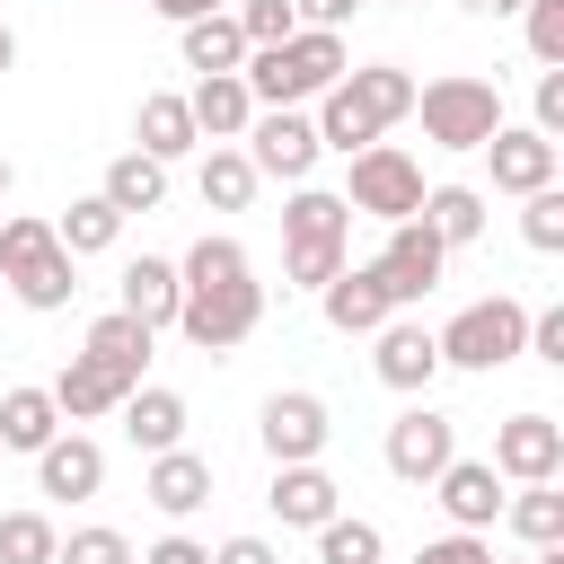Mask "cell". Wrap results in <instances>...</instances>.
Returning <instances> with one entry per match:
<instances>
[{
  "mask_svg": "<svg viewBox=\"0 0 564 564\" xmlns=\"http://www.w3.org/2000/svg\"><path fill=\"white\" fill-rule=\"evenodd\" d=\"M264 326V282L238 238H194L176 264V335L194 352H229Z\"/></svg>",
  "mask_w": 564,
  "mask_h": 564,
  "instance_id": "1",
  "label": "cell"
},
{
  "mask_svg": "<svg viewBox=\"0 0 564 564\" xmlns=\"http://www.w3.org/2000/svg\"><path fill=\"white\" fill-rule=\"evenodd\" d=\"M405 115H414V79H405L397 62H361V70H344V79L317 97L308 123H317V150H344V159H352V150H370V141H379L388 123H405Z\"/></svg>",
  "mask_w": 564,
  "mask_h": 564,
  "instance_id": "2",
  "label": "cell"
},
{
  "mask_svg": "<svg viewBox=\"0 0 564 564\" xmlns=\"http://www.w3.org/2000/svg\"><path fill=\"white\" fill-rule=\"evenodd\" d=\"M344 70H352V53H344V35H326V26H300L291 44H264V53L238 62V79H247L256 106H308V97H326Z\"/></svg>",
  "mask_w": 564,
  "mask_h": 564,
  "instance_id": "3",
  "label": "cell"
},
{
  "mask_svg": "<svg viewBox=\"0 0 564 564\" xmlns=\"http://www.w3.org/2000/svg\"><path fill=\"white\" fill-rule=\"evenodd\" d=\"M344 247H352V203L326 194V185H300L282 203V273L300 291H326L344 273Z\"/></svg>",
  "mask_w": 564,
  "mask_h": 564,
  "instance_id": "4",
  "label": "cell"
},
{
  "mask_svg": "<svg viewBox=\"0 0 564 564\" xmlns=\"http://www.w3.org/2000/svg\"><path fill=\"white\" fill-rule=\"evenodd\" d=\"M0 282L35 308V317H53V308H70V291H79V264L62 256V238H53V220H35V212H9L0 220Z\"/></svg>",
  "mask_w": 564,
  "mask_h": 564,
  "instance_id": "5",
  "label": "cell"
},
{
  "mask_svg": "<svg viewBox=\"0 0 564 564\" xmlns=\"http://www.w3.org/2000/svg\"><path fill=\"white\" fill-rule=\"evenodd\" d=\"M414 115H423V141H441V150H485V141L502 132V79H476V70L423 79V88H414Z\"/></svg>",
  "mask_w": 564,
  "mask_h": 564,
  "instance_id": "6",
  "label": "cell"
},
{
  "mask_svg": "<svg viewBox=\"0 0 564 564\" xmlns=\"http://www.w3.org/2000/svg\"><path fill=\"white\" fill-rule=\"evenodd\" d=\"M520 344H529V308H520L511 291L467 300V308H458V317L432 335L441 370H502V361H520Z\"/></svg>",
  "mask_w": 564,
  "mask_h": 564,
  "instance_id": "7",
  "label": "cell"
},
{
  "mask_svg": "<svg viewBox=\"0 0 564 564\" xmlns=\"http://www.w3.org/2000/svg\"><path fill=\"white\" fill-rule=\"evenodd\" d=\"M344 203L352 212H370V220H414L423 212V159L414 150H397V141H370V150H352V185H344Z\"/></svg>",
  "mask_w": 564,
  "mask_h": 564,
  "instance_id": "8",
  "label": "cell"
},
{
  "mask_svg": "<svg viewBox=\"0 0 564 564\" xmlns=\"http://www.w3.org/2000/svg\"><path fill=\"white\" fill-rule=\"evenodd\" d=\"M317 159H326V150H317V123H308L300 106H256V123H247V167H256V176L308 185Z\"/></svg>",
  "mask_w": 564,
  "mask_h": 564,
  "instance_id": "9",
  "label": "cell"
},
{
  "mask_svg": "<svg viewBox=\"0 0 564 564\" xmlns=\"http://www.w3.org/2000/svg\"><path fill=\"white\" fill-rule=\"evenodd\" d=\"M326 432H335V414H326V397H308V388H273L264 414H256V441H264L273 467H308V458L326 449Z\"/></svg>",
  "mask_w": 564,
  "mask_h": 564,
  "instance_id": "10",
  "label": "cell"
},
{
  "mask_svg": "<svg viewBox=\"0 0 564 564\" xmlns=\"http://www.w3.org/2000/svg\"><path fill=\"white\" fill-rule=\"evenodd\" d=\"M449 458H458V423H449L441 405H405V414L388 423V476H405V485H432Z\"/></svg>",
  "mask_w": 564,
  "mask_h": 564,
  "instance_id": "11",
  "label": "cell"
},
{
  "mask_svg": "<svg viewBox=\"0 0 564 564\" xmlns=\"http://www.w3.org/2000/svg\"><path fill=\"white\" fill-rule=\"evenodd\" d=\"M494 476H511V485H555L564 476V423L555 414H511L502 432H494V458H485Z\"/></svg>",
  "mask_w": 564,
  "mask_h": 564,
  "instance_id": "12",
  "label": "cell"
},
{
  "mask_svg": "<svg viewBox=\"0 0 564 564\" xmlns=\"http://www.w3.org/2000/svg\"><path fill=\"white\" fill-rule=\"evenodd\" d=\"M441 264H449V247H441V238L423 229V212H414V220H397V229H388V247H379V264H370V273L388 282V300H397V308H414V300L441 282Z\"/></svg>",
  "mask_w": 564,
  "mask_h": 564,
  "instance_id": "13",
  "label": "cell"
},
{
  "mask_svg": "<svg viewBox=\"0 0 564 564\" xmlns=\"http://www.w3.org/2000/svg\"><path fill=\"white\" fill-rule=\"evenodd\" d=\"M432 502L449 511V529H467V538H485V529L502 520V476H494L485 458H449V467L432 476Z\"/></svg>",
  "mask_w": 564,
  "mask_h": 564,
  "instance_id": "14",
  "label": "cell"
},
{
  "mask_svg": "<svg viewBox=\"0 0 564 564\" xmlns=\"http://www.w3.org/2000/svg\"><path fill=\"white\" fill-rule=\"evenodd\" d=\"M106 485V449L88 441V432H53L44 449H35V494H53V502H88Z\"/></svg>",
  "mask_w": 564,
  "mask_h": 564,
  "instance_id": "15",
  "label": "cell"
},
{
  "mask_svg": "<svg viewBox=\"0 0 564 564\" xmlns=\"http://www.w3.org/2000/svg\"><path fill=\"white\" fill-rule=\"evenodd\" d=\"M317 308H326L335 335H379V326L397 317V300H388V282H379L370 264H344V273L317 291Z\"/></svg>",
  "mask_w": 564,
  "mask_h": 564,
  "instance_id": "16",
  "label": "cell"
},
{
  "mask_svg": "<svg viewBox=\"0 0 564 564\" xmlns=\"http://www.w3.org/2000/svg\"><path fill=\"white\" fill-rule=\"evenodd\" d=\"M485 159H494V185H502V194H538V185H555V167H564V150L538 141L529 123H502V132L485 141Z\"/></svg>",
  "mask_w": 564,
  "mask_h": 564,
  "instance_id": "17",
  "label": "cell"
},
{
  "mask_svg": "<svg viewBox=\"0 0 564 564\" xmlns=\"http://www.w3.org/2000/svg\"><path fill=\"white\" fill-rule=\"evenodd\" d=\"M370 370H379L397 397H423V388H432V370H441V352H432V326H414V317H388V326H379V352H370Z\"/></svg>",
  "mask_w": 564,
  "mask_h": 564,
  "instance_id": "18",
  "label": "cell"
},
{
  "mask_svg": "<svg viewBox=\"0 0 564 564\" xmlns=\"http://www.w3.org/2000/svg\"><path fill=\"white\" fill-rule=\"evenodd\" d=\"M264 502H273L282 529H326V520L344 511V494H335V476H326L317 458H308V467H273V494H264Z\"/></svg>",
  "mask_w": 564,
  "mask_h": 564,
  "instance_id": "19",
  "label": "cell"
},
{
  "mask_svg": "<svg viewBox=\"0 0 564 564\" xmlns=\"http://www.w3.org/2000/svg\"><path fill=\"white\" fill-rule=\"evenodd\" d=\"M185 115H194V132H203V141H247L256 97H247V79H238V70H220V79H194V88H185Z\"/></svg>",
  "mask_w": 564,
  "mask_h": 564,
  "instance_id": "20",
  "label": "cell"
},
{
  "mask_svg": "<svg viewBox=\"0 0 564 564\" xmlns=\"http://www.w3.org/2000/svg\"><path fill=\"white\" fill-rule=\"evenodd\" d=\"M115 308L132 317V326H176V264L167 256H132L123 264V282H115Z\"/></svg>",
  "mask_w": 564,
  "mask_h": 564,
  "instance_id": "21",
  "label": "cell"
},
{
  "mask_svg": "<svg viewBox=\"0 0 564 564\" xmlns=\"http://www.w3.org/2000/svg\"><path fill=\"white\" fill-rule=\"evenodd\" d=\"M115 414H123V441H132V449H150V458H159V449H185V397H176V388H150V379H141Z\"/></svg>",
  "mask_w": 564,
  "mask_h": 564,
  "instance_id": "22",
  "label": "cell"
},
{
  "mask_svg": "<svg viewBox=\"0 0 564 564\" xmlns=\"http://www.w3.org/2000/svg\"><path fill=\"white\" fill-rule=\"evenodd\" d=\"M115 388H141V370H150V326H132L123 308H106L97 326H88V344H79Z\"/></svg>",
  "mask_w": 564,
  "mask_h": 564,
  "instance_id": "23",
  "label": "cell"
},
{
  "mask_svg": "<svg viewBox=\"0 0 564 564\" xmlns=\"http://www.w3.org/2000/svg\"><path fill=\"white\" fill-rule=\"evenodd\" d=\"M141 494H150L167 520H185V511H203V502H212V458H194V449H159V458H150V476H141Z\"/></svg>",
  "mask_w": 564,
  "mask_h": 564,
  "instance_id": "24",
  "label": "cell"
},
{
  "mask_svg": "<svg viewBox=\"0 0 564 564\" xmlns=\"http://www.w3.org/2000/svg\"><path fill=\"white\" fill-rule=\"evenodd\" d=\"M194 141H203V132H194V115H185V97H176V88L141 97V115H132V150H141V159H159V167H167V159H185Z\"/></svg>",
  "mask_w": 564,
  "mask_h": 564,
  "instance_id": "25",
  "label": "cell"
},
{
  "mask_svg": "<svg viewBox=\"0 0 564 564\" xmlns=\"http://www.w3.org/2000/svg\"><path fill=\"white\" fill-rule=\"evenodd\" d=\"M44 397L62 405V423H97V414H115V405H123L132 388H115V379H106V370H97L88 352H70V361H62V379H53Z\"/></svg>",
  "mask_w": 564,
  "mask_h": 564,
  "instance_id": "26",
  "label": "cell"
},
{
  "mask_svg": "<svg viewBox=\"0 0 564 564\" xmlns=\"http://www.w3.org/2000/svg\"><path fill=\"white\" fill-rule=\"evenodd\" d=\"M176 44H185V70H194V79H220V70H238V62H247V35H238V18H229V9H212V18L176 26Z\"/></svg>",
  "mask_w": 564,
  "mask_h": 564,
  "instance_id": "27",
  "label": "cell"
},
{
  "mask_svg": "<svg viewBox=\"0 0 564 564\" xmlns=\"http://www.w3.org/2000/svg\"><path fill=\"white\" fill-rule=\"evenodd\" d=\"M423 229L441 247H476L485 238V194L476 185H423Z\"/></svg>",
  "mask_w": 564,
  "mask_h": 564,
  "instance_id": "28",
  "label": "cell"
},
{
  "mask_svg": "<svg viewBox=\"0 0 564 564\" xmlns=\"http://www.w3.org/2000/svg\"><path fill=\"white\" fill-rule=\"evenodd\" d=\"M97 194H106L123 220H132V212H159V203H167V167L141 159V150H123V159H106V185H97Z\"/></svg>",
  "mask_w": 564,
  "mask_h": 564,
  "instance_id": "29",
  "label": "cell"
},
{
  "mask_svg": "<svg viewBox=\"0 0 564 564\" xmlns=\"http://www.w3.org/2000/svg\"><path fill=\"white\" fill-rule=\"evenodd\" d=\"M53 432H62V405H53L44 388H9V397H0V449H26V458H35Z\"/></svg>",
  "mask_w": 564,
  "mask_h": 564,
  "instance_id": "30",
  "label": "cell"
},
{
  "mask_svg": "<svg viewBox=\"0 0 564 564\" xmlns=\"http://www.w3.org/2000/svg\"><path fill=\"white\" fill-rule=\"evenodd\" d=\"M53 238H62V256L79 264V256H106L115 238H123V212L106 203V194H88V203H70L62 220H53Z\"/></svg>",
  "mask_w": 564,
  "mask_h": 564,
  "instance_id": "31",
  "label": "cell"
},
{
  "mask_svg": "<svg viewBox=\"0 0 564 564\" xmlns=\"http://www.w3.org/2000/svg\"><path fill=\"white\" fill-rule=\"evenodd\" d=\"M194 185H203V203H212V212H247L264 176L247 167V150H229V141H212V159H203V176H194Z\"/></svg>",
  "mask_w": 564,
  "mask_h": 564,
  "instance_id": "32",
  "label": "cell"
},
{
  "mask_svg": "<svg viewBox=\"0 0 564 564\" xmlns=\"http://www.w3.org/2000/svg\"><path fill=\"white\" fill-rule=\"evenodd\" d=\"M502 520L529 538V555H538V546H564V494H555V485H520V494H502Z\"/></svg>",
  "mask_w": 564,
  "mask_h": 564,
  "instance_id": "33",
  "label": "cell"
},
{
  "mask_svg": "<svg viewBox=\"0 0 564 564\" xmlns=\"http://www.w3.org/2000/svg\"><path fill=\"white\" fill-rule=\"evenodd\" d=\"M62 529L44 511H0V564H53Z\"/></svg>",
  "mask_w": 564,
  "mask_h": 564,
  "instance_id": "34",
  "label": "cell"
},
{
  "mask_svg": "<svg viewBox=\"0 0 564 564\" xmlns=\"http://www.w3.org/2000/svg\"><path fill=\"white\" fill-rule=\"evenodd\" d=\"M379 555H388V538H379L370 520H344V511H335V520L317 529V564H379Z\"/></svg>",
  "mask_w": 564,
  "mask_h": 564,
  "instance_id": "35",
  "label": "cell"
},
{
  "mask_svg": "<svg viewBox=\"0 0 564 564\" xmlns=\"http://www.w3.org/2000/svg\"><path fill=\"white\" fill-rule=\"evenodd\" d=\"M520 238H529L538 256H555V247H564V185H538V194H520Z\"/></svg>",
  "mask_w": 564,
  "mask_h": 564,
  "instance_id": "36",
  "label": "cell"
},
{
  "mask_svg": "<svg viewBox=\"0 0 564 564\" xmlns=\"http://www.w3.org/2000/svg\"><path fill=\"white\" fill-rule=\"evenodd\" d=\"M229 18H238V35H247V53H264V44H291V35H300L291 0H238Z\"/></svg>",
  "mask_w": 564,
  "mask_h": 564,
  "instance_id": "37",
  "label": "cell"
},
{
  "mask_svg": "<svg viewBox=\"0 0 564 564\" xmlns=\"http://www.w3.org/2000/svg\"><path fill=\"white\" fill-rule=\"evenodd\" d=\"M53 564H132V538L123 529H70L53 546Z\"/></svg>",
  "mask_w": 564,
  "mask_h": 564,
  "instance_id": "38",
  "label": "cell"
},
{
  "mask_svg": "<svg viewBox=\"0 0 564 564\" xmlns=\"http://www.w3.org/2000/svg\"><path fill=\"white\" fill-rule=\"evenodd\" d=\"M520 18H529V53L564 70V0H520Z\"/></svg>",
  "mask_w": 564,
  "mask_h": 564,
  "instance_id": "39",
  "label": "cell"
},
{
  "mask_svg": "<svg viewBox=\"0 0 564 564\" xmlns=\"http://www.w3.org/2000/svg\"><path fill=\"white\" fill-rule=\"evenodd\" d=\"M529 132L564 150V70H538V123H529Z\"/></svg>",
  "mask_w": 564,
  "mask_h": 564,
  "instance_id": "40",
  "label": "cell"
},
{
  "mask_svg": "<svg viewBox=\"0 0 564 564\" xmlns=\"http://www.w3.org/2000/svg\"><path fill=\"white\" fill-rule=\"evenodd\" d=\"M414 564H494V546L485 538H467V529H449V538H423V555Z\"/></svg>",
  "mask_w": 564,
  "mask_h": 564,
  "instance_id": "41",
  "label": "cell"
},
{
  "mask_svg": "<svg viewBox=\"0 0 564 564\" xmlns=\"http://www.w3.org/2000/svg\"><path fill=\"white\" fill-rule=\"evenodd\" d=\"M520 352H538V361L564 370V308H529V344Z\"/></svg>",
  "mask_w": 564,
  "mask_h": 564,
  "instance_id": "42",
  "label": "cell"
},
{
  "mask_svg": "<svg viewBox=\"0 0 564 564\" xmlns=\"http://www.w3.org/2000/svg\"><path fill=\"white\" fill-rule=\"evenodd\" d=\"M352 9H361V0H291V18H300V26H326V35H344Z\"/></svg>",
  "mask_w": 564,
  "mask_h": 564,
  "instance_id": "43",
  "label": "cell"
},
{
  "mask_svg": "<svg viewBox=\"0 0 564 564\" xmlns=\"http://www.w3.org/2000/svg\"><path fill=\"white\" fill-rule=\"evenodd\" d=\"M132 564H212V546L176 529V538H159V546H150V555H132Z\"/></svg>",
  "mask_w": 564,
  "mask_h": 564,
  "instance_id": "44",
  "label": "cell"
},
{
  "mask_svg": "<svg viewBox=\"0 0 564 564\" xmlns=\"http://www.w3.org/2000/svg\"><path fill=\"white\" fill-rule=\"evenodd\" d=\"M212 564H282V555H273V538H220Z\"/></svg>",
  "mask_w": 564,
  "mask_h": 564,
  "instance_id": "45",
  "label": "cell"
},
{
  "mask_svg": "<svg viewBox=\"0 0 564 564\" xmlns=\"http://www.w3.org/2000/svg\"><path fill=\"white\" fill-rule=\"evenodd\" d=\"M150 9H159V18H167V26H194V18H212V9H220V0H150Z\"/></svg>",
  "mask_w": 564,
  "mask_h": 564,
  "instance_id": "46",
  "label": "cell"
},
{
  "mask_svg": "<svg viewBox=\"0 0 564 564\" xmlns=\"http://www.w3.org/2000/svg\"><path fill=\"white\" fill-rule=\"evenodd\" d=\"M458 9H476V18H511L520 0H458Z\"/></svg>",
  "mask_w": 564,
  "mask_h": 564,
  "instance_id": "47",
  "label": "cell"
},
{
  "mask_svg": "<svg viewBox=\"0 0 564 564\" xmlns=\"http://www.w3.org/2000/svg\"><path fill=\"white\" fill-rule=\"evenodd\" d=\"M9 62H18V35H9V18H0V70H9Z\"/></svg>",
  "mask_w": 564,
  "mask_h": 564,
  "instance_id": "48",
  "label": "cell"
},
{
  "mask_svg": "<svg viewBox=\"0 0 564 564\" xmlns=\"http://www.w3.org/2000/svg\"><path fill=\"white\" fill-rule=\"evenodd\" d=\"M9 185H18V167H9V159H0V203H9Z\"/></svg>",
  "mask_w": 564,
  "mask_h": 564,
  "instance_id": "49",
  "label": "cell"
},
{
  "mask_svg": "<svg viewBox=\"0 0 564 564\" xmlns=\"http://www.w3.org/2000/svg\"><path fill=\"white\" fill-rule=\"evenodd\" d=\"M529 564H564V546H538V555H529Z\"/></svg>",
  "mask_w": 564,
  "mask_h": 564,
  "instance_id": "50",
  "label": "cell"
}]
</instances>
